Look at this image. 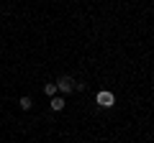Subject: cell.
I'll return each mask as SVG.
<instances>
[{"instance_id":"cell-1","label":"cell","mask_w":154,"mask_h":143,"mask_svg":"<svg viewBox=\"0 0 154 143\" xmlns=\"http://www.w3.org/2000/svg\"><path fill=\"white\" fill-rule=\"evenodd\" d=\"M72 89H75V79H72V77H59V79H57V92L69 95Z\"/></svg>"},{"instance_id":"cell-2","label":"cell","mask_w":154,"mask_h":143,"mask_svg":"<svg viewBox=\"0 0 154 143\" xmlns=\"http://www.w3.org/2000/svg\"><path fill=\"white\" fill-rule=\"evenodd\" d=\"M95 100H98L100 107H113V105H116V95L113 92H105V89H103V92H98V97H95Z\"/></svg>"},{"instance_id":"cell-3","label":"cell","mask_w":154,"mask_h":143,"mask_svg":"<svg viewBox=\"0 0 154 143\" xmlns=\"http://www.w3.org/2000/svg\"><path fill=\"white\" fill-rule=\"evenodd\" d=\"M49 102H51V110H57V112H59V110H64V97H57V95H54V97H51Z\"/></svg>"},{"instance_id":"cell-4","label":"cell","mask_w":154,"mask_h":143,"mask_svg":"<svg viewBox=\"0 0 154 143\" xmlns=\"http://www.w3.org/2000/svg\"><path fill=\"white\" fill-rule=\"evenodd\" d=\"M18 107H21V110H31V107H33V100L31 97H21V100H18Z\"/></svg>"},{"instance_id":"cell-5","label":"cell","mask_w":154,"mask_h":143,"mask_svg":"<svg viewBox=\"0 0 154 143\" xmlns=\"http://www.w3.org/2000/svg\"><path fill=\"white\" fill-rule=\"evenodd\" d=\"M44 95H46V97H54V95H57V84H54V82L44 84Z\"/></svg>"}]
</instances>
